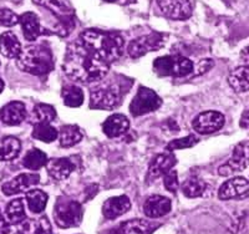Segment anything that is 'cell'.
<instances>
[{"instance_id":"obj_6","label":"cell","mask_w":249,"mask_h":234,"mask_svg":"<svg viewBox=\"0 0 249 234\" xmlns=\"http://www.w3.org/2000/svg\"><path fill=\"white\" fill-rule=\"evenodd\" d=\"M195 70L193 62L183 56H161L153 61V71L160 77H183Z\"/></svg>"},{"instance_id":"obj_15","label":"cell","mask_w":249,"mask_h":234,"mask_svg":"<svg viewBox=\"0 0 249 234\" xmlns=\"http://www.w3.org/2000/svg\"><path fill=\"white\" fill-rule=\"evenodd\" d=\"M176 164V158L172 155V152L160 153L156 156L150 163L147 172V183L156 180L161 176H164L167 172H170L172 167Z\"/></svg>"},{"instance_id":"obj_37","label":"cell","mask_w":249,"mask_h":234,"mask_svg":"<svg viewBox=\"0 0 249 234\" xmlns=\"http://www.w3.org/2000/svg\"><path fill=\"white\" fill-rule=\"evenodd\" d=\"M163 184L168 192L171 193L177 192L179 183H178V177H177V172H176L175 169H171L170 172H167L163 176Z\"/></svg>"},{"instance_id":"obj_31","label":"cell","mask_w":249,"mask_h":234,"mask_svg":"<svg viewBox=\"0 0 249 234\" xmlns=\"http://www.w3.org/2000/svg\"><path fill=\"white\" fill-rule=\"evenodd\" d=\"M61 96L64 104L68 108H80L84 104V92L80 88L75 85H68L64 86L61 90Z\"/></svg>"},{"instance_id":"obj_8","label":"cell","mask_w":249,"mask_h":234,"mask_svg":"<svg viewBox=\"0 0 249 234\" xmlns=\"http://www.w3.org/2000/svg\"><path fill=\"white\" fill-rule=\"evenodd\" d=\"M162 105L161 97L153 90L148 88H141L137 90L136 95L130 104V112L135 117L146 115L156 111Z\"/></svg>"},{"instance_id":"obj_17","label":"cell","mask_w":249,"mask_h":234,"mask_svg":"<svg viewBox=\"0 0 249 234\" xmlns=\"http://www.w3.org/2000/svg\"><path fill=\"white\" fill-rule=\"evenodd\" d=\"M26 119L25 105L20 101H12L0 110V120L8 126H17Z\"/></svg>"},{"instance_id":"obj_28","label":"cell","mask_w":249,"mask_h":234,"mask_svg":"<svg viewBox=\"0 0 249 234\" xmlns=\"http://www.w3.org/2000/svg\"><path fill=\"white\" fill-rule=\"evenodd\" d=\"M6 220L10 224H21L26 219L25 208H24L23 198H15L5 208Z\"/></svg>"},{"instance_id":"obj_5","label":"cell","mask_w":249,"mask_h":234,"mask_svg":"<svg viewBox=\"0 0 249 234\" xmlns=\"http://www.w3.org/2000/svg\"><path fill=\"white\" fill-rule=\"evenodd\" d=\"M121 102V89L111 81L96 85L90 91V108L97 110H112Z\"/></svg>"},{"instance_id":"obj_40","label":"cell","mask_w":249,"mask_h":234,"mask_svg":"<svg viewBox=\"0 0 249 234\" xmlns=\"http://www.w3.org/2000/svg\"><path fill=\"white\" fill-rule=\"evenodd\" d=\"M239 125H241L242 128H246V130H249V110H247L246 112H243L241 117V121H239Z\"/></svg>"},{"instance_id":"obj_19","label":"cell","mask_w":249,"mask_h":234,"mask_svg":"<svg viewBox=\"0 0 249 234\" xmlns=\"http://www.w3.org/2000/svg\"><path fill=\"white\" fill-rule=\"evenodd\" d=\"M128 127H130V122H128L127 117L121 113H115V115L107 117V120L104 122L102 130L107 137L115 138L124 135L127 132Z\"/></svg>"},{"instance_id":"obj_29","label":"cell","mask_w":249,"mask_h":234,"mask_svg":"<svg viewBox=\"0 0 249 234\" xmlns=\"http://www.w3.org/2000/svg\"><path fill=\"white\" fill-rule=\"evenodd\" d=\"M56 119V111L48 104H37L31 111V122L37 124H51Z\"/></svg>"},{"instance_id":"obj_21","label":"cell","mask_w":249,"mask_h":234,"mask_svg":"<svg viewBox=\"0 0 249 234\" xmlns=\"http://www.w3.org/2000/svg\"><path fill=\"white\" fill-rule=\"evenodd\" d=\"M46 169L51 178L56 180H66L75 169V164L69 158H53L46 164Z\"/></svg>"},{"instance_id":"obj_33","label":"cell","mask_w":249,"mask_h":234,"mask_svg":"<svg viewBox=\"0 0 249 234\" xmlns=\"http://www.w3.org/2000/svg\"><path fill=\"white\" fill-rule=\"evenodd\" d=\"M206 191V182L199 177H190L182 184V192L188 198H197L203 196Z\"/></svg>"},{"instance_id":"obj_2","label":"cell","mask_w":249,"mask_h":234,"mask_svg":"<svg viewBox=\"0 0 249 234\" xmlns=\"http://www.w3.org/2000/svg\"><path fill=\"white\" fill-rule=\"evenodd\" d=\"M80 37L89 50L107 64L119 59L124 53V39L116 33L88 29Z\"/></svg>"},{"instance_id":"obj_38","label":"cell","mask_w":249,"mask_h":234,"mask_svg":"<svg viewBox=\"0 0 249 234\" xmlns=\"http://www.w3.org/2000/svg\"><path fill=\"white\" fill-rule=\"evenodd\" d=\"M213 65H214V61L211 59H204L199 61L198 65L196 66L195 70H193L195 76H201V75L206 73L207 71H210L213 68Z\"/></svg>"},{"instance_id":"obj_26","label":"cell","mask_w":249,"mask_h":234,"mask_svg":"<svg viewBox=\"0 0 249 234\" xmlns=\"http://www.w3.org/2000/svg\"><path fill=\"white\" fill-rule=\"evenodd\" d=\"M21 144L14 136L0 138V161H12L19 156Z\"/></svg>"},{"instance_id":"obj_16","label":"cell","mask_w":249,"mask_h":234,"mask_svg":"<svg viewBox=\"0 0 249 234\" xmlns=\"http://www.w3.org/2000/svg\"><path fill=\"white\" fill-rule=\"evenodd\" d=\"M172 208L171 200L163 196L155 195L144 200L143 212L150 218H161L168 215Z\"/></svg>"},{"instance_id":"obj_41","label":"cell","mask_w":249,"mask_h":234,"mask_svg":"<svg viewBox=\"0 0 249 234\" xmlns=\"http://www.w3.org/2000/svg\"><path fill=\"white\" fill-rule=\"evenodd\" d=\"M4 88H5V84H4V81L1 80V77H0V93L3 92Z\"/></svg>"},{"instance_id":"obj_35","label":"cell","mask_w":249,"mask_h":234,"mask_svg":"<svg viewBox=\"0 0 249 234\" xmlns=\"http://www.w3.org/2000/svg\"><path fill=\"white\" fill-rule=\"evenodd\" d=\"M197 142H198V140H197L193 135L187 136V137L177 138V140H173V141H171L170 144H167V151L168 152H172V151H176V150L191 148V147L195 146Z\"/></svg>"},{"instance_id":"obj_24","label":"cell","mask_w":249,"mask_h":234,"mask_svg":"<svg viewBox=\"0 0 249 234\" xmlns=\"http://www.w3.org/2000/svg\"><path fill=\"white\" fill-rule=\"evenodd\" d=\"M157 224L147 219H130L120 226L121 234H152Z\"/></svg>"},{"instance_id":"obj_32","label":"cell","mask_w":249,"mask_h":234,"mask_svg":"<svg viewBox=\"0 0 249 234\" xmlns=\"http://www.w3.org/2000/svg\"><path fill=\"white\" fill-rule=\"evenodd\" d=\"M48 156L45 152L37 148H33V150L28 151L23 160V164L25 168L31 169V171H37L41 167L48 164Z\"/></svg>"},{"instance_id":"obj_42","label":"cell","mask_w":249,"mask_h":234,"mask_svg":"<svg viewBox=\"0 0 249 234\" xmlns=\"http://www.w3.org/2000/svg\"><path fill=\"white\" fill-rule=\"evenodd\" d=\"M104 1H107V3H113V1H116V0H104Z\"/></svg>"},{"instance_id":"obj_20","label":"cell","mask_w":249,"mask_h":234,"mask_svg":"<svg viewBox=\"0 0 249 234\" xmlns=\"http://www.w3.org/2000/svg\"><path fill=\"white\" fill-rule=\"evenodd\" d=\"M20 25H21L24 36L28 41H35L43 33L39 18L33 12H26L20 15Z\"/></svg>"},{"instance_id":"obj_25","label":"cell","mask_w":249,"mask_h":234,"mask_svg":"<svg viewBox=\"0 0 249 234\" xmlns=\"http://www.w3.org/2000/svg\"><path fill=\"white\" fill-rule=\"evenodd\" d=\"M228 82L231 88L237 92L249 91V66H239L231 71Z\"/></svg>"},{"instance_id":"obj_23","label":"cell","mask_w":249,"mask_h":234,"mask_svg":"<svg viewBox=\"0 0 249 234\" xmlns=\"http://www.w3.org/2000/svg\"><path fill=\"white\" fill-rule=\"evenodd\" d=\"M18 234H53L51 224L46 217L25 219L19 227Z\"/></svg>"},{"instance_id":"obj_10","label":"cell","mask_w":249,"mask_h":234,"mask_svg":"<svg viewBox=\"0 0 249 234\" xmlns=\"http://www.w3.org/2000/svg\"><path fill=\"white\" fill-rule=\"evenodd\" d=\"M249 166V141H242L235 144L232 157L226 164H222L218 169L221 176H232L235 172L244 171Z\"/></svg>"},{"instance_id":"obj_1","label":"cell","mask_w":249,"mask_h":234,"mask_svg":"<svg viewBox=\"0 0 249 234\" xmlns=\"http://www.w3.org/2000/svg\"><path fill=\"white\" fill-rule=\"evenodd\" d=\"M110 64L89 50L84 44L74 42L69 45L62 70L70 79L82 84L99 82L107 75Z\"/></svg>"},{"instance_id":"obj_3","label":"cell","mask_w":249,"mask_h":234,"mask_svg":"<svg viewBox=\"0 0 249 234\" xmlns=\"http://www.w3.org/2000/svg\"><path fill=\"white\" fill-rule=\"evenodd\" d=\"M17 64L21 71L36 76H44L53 71L55 60L50 48L43 44H37L23 49L21 54L17 59Z\"/></svg>"},{"instance_id":"obj_22","label":"cell","mask_w":249,"mask_h":234,"mask_svg":"<svg viewBox=\"0 0 249 234\" xmlns=\"http://www.w3.org/2000/svg\"><path fill=\"white\" fill-rule=\"evenodd\" d=\"M21 44L13 31H5L0 35V53L8 59H18L21 54Z\"/></svg>"},{"instance_id":"obj_18","label":"cell","mask_w":249,"mask_h":234,"mask_svg":"<svg viewBox=\"0 0 249 234\" xmlns=\"http://www.w3.org/2000/svg\"><path fill=\"white\" fill-rule=\"evenodd\" d=\"M131 208V202L126 196L111 197L106 200L102 207V213L107 219H116L120 216L127 213Z\"/></svg>"},{"instance_id":"obj_39","label":"cell","mask_w":249,"mask_h":234,"mask_svg":"<svg viewBox=\"0 0 249 234\" xmlns=\"http://www.w3.org/2000/svg\"><path fill=\"white\" fill-rule=\"evenodd\" d=\"M10 223L8 220H5V218L3 217L1 212H0V234H9L10 232Z\"/></svg>"},{"instance_id":"obj_43","label":"cell","mask_w":249,"mask_h":234,"mask_svg":"<svg viewBox=\"0 0 249 234\" xmlns=\"http://www.w3.org/2000/svg\"><path fill=\"white\" fill-rule=\"evenodd\" d=\"M248 54H249V48H248Z\"/></svg>"},{"instance_id":"obj_7","label":"cell","mask_w":249,"mask_h":234,"mask_svg":"<svg viewBox=\"0 0 249 234\" xmlns=\"http://www.w3.org/2000/svg\"><path fill=\"white\" fill-rule=\"evenodd\" d=\"M84 209L81 204L74 199L59 198L55 204L54 217L55 222L60 228H72L81 223Z\"/></svg>"},{"instance_id":"obj_9","label":"cell","mask_w":249,"mask_h":234,"mask_svg":"<svg viewBox=\"0 0 249 234\" xmlns=\"http://www.w3.org/2000/svg\"><path fill=\"white\" fill-rule=\"evenodd\" d=\"M166 37L161 33H151L148 35H143L137 39L132 40L127 46V53L131 57L137 59L143 55L148 54L151 51L160 50L163 46Z\"/></svg>"},{"instance_id":"obj_36","label":"cell","mask_w":249,"mask_h":234,"mask_svg":"<svg viewBox=\"0 0 249 234\" xmlns=\"http://www.w3.org/2000/svg\"><path fill=\"white\" fill-rule=\"evenodd\" d=\"M20 23V17L15 14L13 10L6 8L0 9V25L1 26H14Z\"/></svg>"},{"instance_id":"obj_12","label":"cell","mask_w":249,"mask_h":234,"mask_svg":"<svg viewBox=\"0 0 249 234\" xmlns=\"http://www.w3.org/2000/svg\"><path fill=\"white\" fill-rule=\"evenodd\" d=\"M218 197L222 200L244 199L249 197V180L244 177L230 178L221 186Z\"/></svg>"},{"instance_id":"obj_30","label":"cell","mask_w":249,"mask_h":234,"mask_svg":"<svg viewBox=\"0 0 249 234\" xmlns=\"http://www.w3.org/2000/svg\"><path fill=\"white\" fill-rule=\"evenodd\" d=\"M26 203L33 213H41L45 211L48 203V195L41 189H30L26 192Z\"/></svg>"},{"instance_id":"obj_4","label":"cell","mask_w":249,"mask_h":234,"mask_svg":"<svg viewBox=\"0 0 249 234\" xmlns=\"http://www.w3.org/2000/svg\"><path fill=\"white\" fill-rule=\"evenodd\" d=\"M33 3L43 6L59 20L56 34L66 36L75 25V10L69 0H33Z\"/></svg>"},{"instance_id":"obj_14","label":"cell","mask_w":249,"mask_h":234,"mask_svg":"<svg viewBox=\"0 0 249 234\" xmlns=\"http://www.w3.org/2000/svg\"><path fill=\"white\" fill-rule=\"evenodd\" d=\"M40 182V176L35 173H21L17 176L14 180H9L3 184L1 191L5 196H14L19 193L28 192L33 187Z\"/></svg>"},{"instance_id":"obj_13","label":"cell","mask_w":249,"mask_h":234,"mask_svg":"<svg viewBox=\"0 0 249 234\" xmlns=\"http://www.w3.org/2000/svg\"><path fill=\"white\" fill-rule=\"evenodd\" d=\"M161 12L168 19L186 20L192 15L191 0H157Z\"/></svg>"},{"instance_id":"obj_27","label":"cell","mask_w":249,"mask_h":234,"mask_svg":"<svg viewBox=\"0 0 249 234\" xmlns=\"http://www.w3.org/2000/svg\"><path fill=\"white\" fill-rule=\"evenodd\" d=\"M82 137H84L82 131L76 125H65L59 131V141L64 148H69V147L77 144L81 141Z\"/></svg>"},{"instance_id":"obj_34","label":"cell","mask_w":249,"mask_h":234,"mask_svg":"<svg viewBox=\"0 0 249 234\" xmlns=\"http://www.w3.org/2000/svg\"><path fill=\"white\" fill-rule=\"evenodd\" d=\"M33 137L35 140H39L45 144L55 141L59 138V131L55 127L51 126L50 124H37L34 125V130H33Z\"/></svg>"},{"instance_id":"obj_11","label":"cell","mask_w":249,"mask_h":234,"mask_svg":"<svg viewBox=\"0 0 249 234\" xmlns=\"http://www.w3.org/2000/svg\"><path fill=\"white\" fill-rule=\"evenodd\" d=\"M226 119L221 112L217 111H204L195 117L192 121V126L196 132L201 135H208V133L217 132L224 126Z\"/></svg>"}]
</instances>
